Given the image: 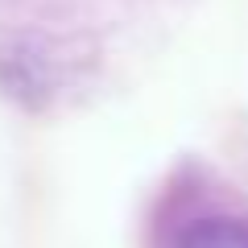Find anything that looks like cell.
<instances>
[{"label": "cell", "instance_id": "cell-1", "mask_svg": "<svg viewBox=\"0 0 248 248\" xmlns=\"http://www.w3.org/2000/svg\"><path fill=\"white\" fill-rule=\"evenodd\" d=\"M157 248H248V211L199 203L161 228Z\"/></svg>", "mask_w": 248, "mask_h": 248}]
</instances>
